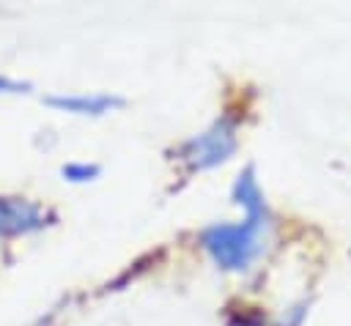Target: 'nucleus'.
<instances>
[{"label":"nucleus","mask_w":351,"mask_h":326,"mask_svg":"<svg viewBox=\"0 0 351 326\" xmlns=\"http://www.w3.org/2000/svg\"><path fill=\"white\" fill-rule=\"evenodd\" d=\"M69 181H90V178H96L99 175V167L96 164H66L63 170H60Z\"/></svg>","instance_id":"39448f33"},{"label":"nucleus","mask_w":351,"mask_h":326,"mask_svg":"<svg viewBox=\"0 0 351 326\" xmlns=\"http://www.w3.org/2000/svg\"><path fill=\"white\" fill-rule=\"evenodd\" d=\"M47 222V211L22 197H0V238L27 236L41 230Z\"/></svg>","instance_id":"7ed1b4c3"},{"label":"nucleus","mask_w":351,"mask_h":326,"mask_svg":"<svg viewBox=\"0 0 351 326\" xmlns=\"http://www.w3.org/2000/svg\"><path fill=\"white\" fill-rule=\"evenodd\" d=\"M47 107H55L60 112H71V115H107L118 107H123L121 96L112 93H60V96H44Z\"/></svg>","instance_id":"20e7f679"},{"label":"nucleus","mask_w":351,"mask_h":326,"mask_svg":"<svg viewBox=\"0 0 351 326\" xmlns=\"http://www.w3.org/2000/svg\"><path fill=\"white\" fill-rule=\"evenodd\" d=\"M236 145H239L236 123L228 118H219L206 131L189 137L178 148V159L186 164L189 173H203V170H211V167L228 162L233 156Z\"/></svg>","instance_id":"f03ea898"},{"label":"nucleus","mask_w":351,"mask_h":326,"mask_svg":"<svg viewBox=\"0 0 351 326\" xmlns=\"http://www.w3.org/2000/svg\"><path fill=\"white\" fill-rule=\"evenodd\" d=\"M30 82L22 79H11V77H0V93H27Z\"/></svg>","instance_id":"423d86ee"},{"label":"nucleus","mask_w":351,"mask_h":326,"mask_svg":"<svg viewBox=\"0 0 351 326\" xmlns=\"http://www.w3.org/2000/svg\"><path fill=\"white\" fill-rule=\"evenodd\" d=\"M266 225H269V211L266 214H244V222H236V225H228V222L208 225L200 233V244L214 258V263L219 268L244 271L263 252Z\"/></svg>","instance_id":"f257e3e1"}]
</instances>
